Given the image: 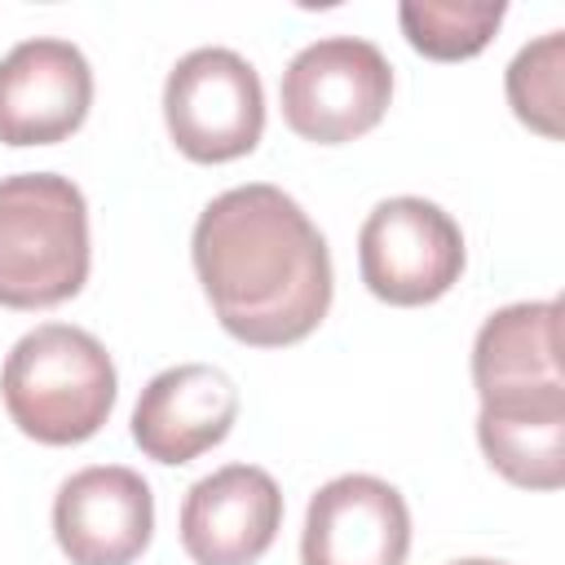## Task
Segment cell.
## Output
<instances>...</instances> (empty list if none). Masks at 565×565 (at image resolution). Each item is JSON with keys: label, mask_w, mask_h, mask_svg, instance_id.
I'll return each instance as SVG.
<instances>
[{"label": "cell", "mask_w": 565, "mask_h": 565, "mask_svg": "<svg viewBox=\"0 0 565 565\" xmlns=\"http://www.w3.org/2000/svg\"><path fill=\"white\" fill-rule=\"evenodd\" d=\"M53 534L71 565H132L154 534V494L124 463L84 468L57 486Z\"/></svg>", "instance_id": "cell-8"}, {"label": "cell", "mask_w": 565, "mask_h": 565, "mask_svg": "<svg viewBox=\"0 0 565 565\" xmlns=\"http://www.w3.org/2000/svg\"><path fill=\"white\" fill-rule=\"evenodd\" d=\"M282 525V490L256 463L194 481L181 503V547L194 565H256Z\"/></svg>", "instance_id": "cell-11"}, {"label": "cell", "mask_w": 565, "mask_h": 565, "mask_svg": "<svg viewBox=\"0 0 565 565\" xmlns=\"http://www.w3.org/2000/svg\"><path fill=\"white\" fill-rule=\"evenodd\" d=\"M163 119L177 150L194 163H230L256 150L265 132L260 75L234 49L185 53L163 84Z\"/></svg>", "instance_id": "cell-6"}, {"label": "cell", "mask_w": 565, "mask_h": 565, "mask_svg": "<svg viewBox=\"0 0 565 565\" xmlns=\"http://www.w3.org/2000/svg\"><path fill=\"white\" fill-rule=\"evenodd\" d=\"M190 252L216 322L252 349L296 344L331 309L327 238L278 185L216 194L194 221Z\"/></svg>", "instance_id": "cell-1"}, {"label": "cell", "mask_w": 565, "mask_h": 565, "mask_svg": "<svg viewBox=\"0 0 565 565\" xmlns=\"http://www.w3.org/2000/svg\"><path fill=\"white\" fill-rule=\"evenodd\" d=\"M88 282V203L71 177H0V305L53 309Z\"/></svg>", "instance_id": "cell-4"}, {"label": "cell", "mask_w": 565, "mask_h": 565, "mask_svg": "<svg viewBox=\"0 0 565 565\" xmlns=\"http://www.w3.org/2000/svg\"><path fill=\"white\" fill-rule=\"evenodd\" d=\"M238 419V388L221 366L181 362L159 371L132 406V441L154 463H190L221 446Z\"/></svg>", "instance_id": "cell-12"}, {"label": "cell", "mask_w": 565, "mask_h": 565, "mask_svg": "<svg viewBox=\"0 0 565 565\" xmlns=\"http://www.w3.org/2000/svg\"><path fill=\"white\" fill-rule=\"evenodd\" d=\"M450 565H503V561H481V556H468V561H450Z\"/></svg>", "instance_id": "cell-15"}, {"label": "cell", "mask_w": 565, "mask_h": 565, "mask_svg": "<svg viewBox=\"0 0 565 565\" xmlns=\"http://www.w3.org/2000/svg\"><path fill=\"white\" fill-rule=\"evenodd\" d=\"M278 97L296 137L313 146H340L384 119L393 102V66L371 40L327 35L287 62Z\"/></svg>", "instance_id": "cell-5"}, {"label": "cell", "mask_w": 565, "mask_h": 565, "mask_svg": "<svg viewBox=\"0 0 565 565\" xmlns=\"http://www.w3.org/2000/svg\"><path fill=\"white\" fill-rule=\"evenodd\" d=\"M472 384L490 468L521 490H556L565 481L561 305L521 300L490 313L472 340Z\"/></svg>", "instance_id": "cell-2"}, {"label": "cell", "mask_w": 565, "mask_h": 565, "mask_svg": "<svg viewBox=\"0 0 565 565\" xmlns=\"http://www.w3.org/2000/svg\"><path fill=\"white\" fill-rule=\"evenodd\" d=\"M561 62L565 35L547 31L543 40L525 44L508 66V102L516 119L543 137H561Z\"/></svg>", "instance_id": "cell-14"}, {"label": "cell", "mask_w": 565, "mask_h": 565, "mask_svg": "<svg viewBox=\"0 0 565 565\" xmlns=\"http://www.w3.org/2000/svg\"><path fill=\"white\" fill-rule=\"evenodd\" d=\"M115 362L97 335L66 322H44L26 331L0 371V397L9 419L44 441L75 446L88 441L115 406Z\"/></svg>", "instance_id": "cell-3"}, {"label": "cell", "mask_w": 565, "mask_h": 565, "mask_svg": "<svg viewBox=\"0 0 565 565\" xmlns=\"http://www.w3.org/2000/svg\"><path fill=\"white\" fill-rule=\"evenodd\" d=\"M406 552L411 512L397 486L371 472H344L309 499L300 565H402Z\"/></svg>", "instance_id": "cell-9"}, {"label": "cell", "mask_w": 565, "mask_h": 565, "mask_svg": "<svg viewBox=\"0 0 565 565\" xmlns=\"http://www.w3.org/2000/svg\"><path fill=\"white\" fill-rule=\"evenodd\" d=\"M503 13V0H406L397 22L415 53L433 62H463L494 40Z\"/></svg>", "instance_id": "cell-13"}, {"label": "cell", "mask_w": 565, "mask_h": 565, "mask_svg": "<svg viewBox=\"0 0 565 565\" xmlns=\"http://www.w3.org/2000/svg\"><path fill=\"white\" fill-rule=\"evenodd\" d=\"M93 106L88 57L71 40H22L0 62V141L53 146L66 141Z\"/></svg>", "instance_id": "cell-10"}, {"label": "cell", "mask_w": 565, "mask_h": 565, "mask_svg": "<svg viewBox=\"0 0 565 565\" xmlns=\"http://www.w3.org/2000/svg\"><path fill=\"white\" fill-rule=\"evenodd\" d=\"M358 269L366 291L384 305H433L463 274V234L437 203L397 194L375 203L362 221Z\"/></svg>", "instance_id": "cell-7"}]
</instances>
